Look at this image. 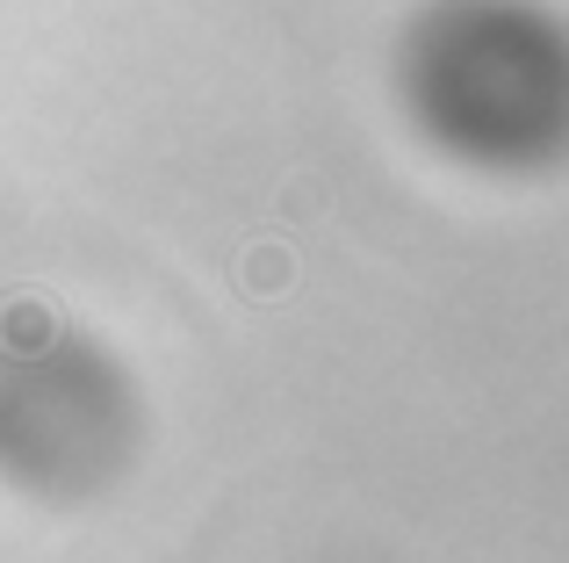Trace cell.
Listing matches in <instances>:
<instances>
[{"mask_svg":"<svg viewBox=\"0 0 569 563\" xmlns=\"http://www.w3.org/2000/svg\"><path fill=\"white\" fill-rule=\"evenodd\" d=\"M238 289L260 296V304L289 296L296 289V246L289 239H252L246 254H238Z\"/></svg>","mask_w":569,"mask_h":563,"instance_id":"1","label":"cell"},{"mask_svg":"<svg viewBox=\"0 0 569 563\" xmlns=\"http://www.w3.org/2000/svg\"><path fill=\"white\" fill-rule=\"evenodd\" d=\"M51 339H58V310L43 304L37 289H22V296L0 304V347H8V354H22V362H29V354H43Z\"/></svg>","mask_w":569,"mask_h":563,"instance_id":"2","label":"cell"}]
</instances>
